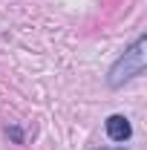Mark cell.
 <instances>
[{
  "mask_svg": "<svg viewBox=\"0 0 147 150\" xmlns=\"http://www.w3.org/2000/svg\"><path fill=\"white\" fill-rule=\"evenodd\" d=\"M141 72H144V38H139L133 43V49H127L115 61V67L110 69V87H121L124 81H130Z\"/></svg>",
  "mask_w": 147,
  "mask_h": 150,
  "instance_id": "6da1fadb",
  "label": "cell"
},
{
  "mask_svg": "<svg viewBox=\"0 0 147 150\" xmlns=\"http://www.w3.org/2000/svg\"><path fill=\"white\" fill-rule=\"evenodd\" d=\"M130 133H133V127L124 115H110L107 118V136L112 142H124V139H130Z\"/></svg>",
  "mask_w": 147,
  "mask_h": 150,
  "instance_id": "7a4b0ae2",
  "label": "cell"
}]
</instances>
